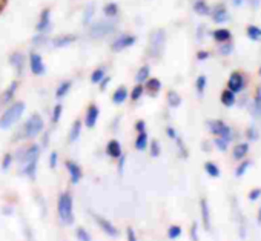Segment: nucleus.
<instances>
[{
	"instance_id": "obj_50",
	"label": "nucleus",
	"mask_w": 261,
	"mask_h": 241,
	"mask_svg": "<svg viewBox=\"0 0 261 241\" xmlns=\"http://www.w3.org/2000/svg\"><path fill=\"white\" fill-rule=\"evenodd\" d=\"M11 163H13V155L11 154H7L5 158H4V162H2V169L4 171H8L10 166H11Z\"/></svg>"
},
{
	"instance_id": "obj_58",
	"label": "nucleus",
	"mask_w": 261,
	"mask_h": 241,
	"mask_svg": "<svg viewBox=\"0 0 261 241\" xmlns=\"http://www.w3.org/2000/svg\"><path fill=\"white\" fill-rule=\"evenodd\" d=\"M166 132H168V137H169V139H172V140H175V139H177V131H175L174 128H171V126H169V128L166 129Z\"/></svg>"
},
{
	"instance_id": "obj_19",
	"label": "nucleus",
	"mask_w": 261,
	"mask_h": 241,
	"mask_svg": "<svg viewBox=\"0 0 261 241\" xmlns=\"http://www.w3.org/2000/svg\"><path fill=\"white\" fill-rule=\"evenodd\" d=\"M247 154H249V143H238L237 146H233V151H232L233 160L241 162L243 158H246Z\"/></svg>"
},
{
	"instance_id": "obj_57",
	"label": "nucleus",
	"mask_w": 261,
	"mask_h": 241,
	"mask_svg": "<svg viewBox=\"0 0 261 241\" xmlns=\"http://www.w3.org/2000/svg\"><path fill=\"white\" fill-rule=\"evenodd\" d=\"M127 239H130V241H136V239H137L136 232H134L133 227H127Z\"/></svg>"
},
{
	"instance_id": "obj_35",
	"label": "nucleus",
	"mask_w": 261,
	"mask_h": 241,
	"mask_svg": "<svg viewBox=\"0 0 261 241\" xmlns=\"http://www.w3.org/2000/svg\"><path fill=\"white\" fill-rule=\"evenodd\" d=\"M71 82H63V83H60V86L57 88V91H56V97L60 100V98H63V97H66V94L69 92V89H71Z\"/></svg>"
},
{
	"instance_id": "obj_59",
	"label": "nucleus",
	"mask_w": 261,
	"mask_h": 241,
	"mask_svg": "<svg viewBox=\"0 0 261 241\" xmlns=\"http://www.w3.org/2000/svg\"><path fill=\"white\" fill-rule=\"evenodd\" d=\"M243 2H244V0H232V5H233V7H241Z\"/></svg>"
},
{
	"instance_id": "obj_36",
	"label": "nucleus",
	"mask_w": 261,
	"mask_h": 241,
	"mask_svg": "<svg viewBox=\"0 0 261 241\" xmlns=\"http://www.w3.org/2000/svg\"><path fill=\"white\" fill-rule=\"evenodd\" d=\"M250 166H252V163H250L249 160H244V158H243V160H241V163L238 165V168L235 169V177H238V178H240V177H243V175L247 172V169H249Z\"/></svg>"
},
{
	"instance_id": "obj_30",
	"label": "nucleus",
	"mask_w": 261,
	"mask_h": 241,
	"mask_svg": "<svg viewBox=\"0 0 261 241\" xmlns=\"http://www.w3.org/2000/svg\"><path fill=\"white\" fill-rule=\"evenodd\" d=\"M136 148L139 151H145L148 148V134H146V131L139 132V136L136 139Z\"/></svg>"
},
{
	"instance_id": "obj_29",
	"label": "nucleus",
	"mask_w": 261,
	"mask_h": 241,
	"mask_svg": "<svg viewBox=\"0 0 261 241\" xmlns=\"http://www.w3.org/2000/svg\"><path fill=\"white\" fill-rule=\"evenodd\" d=\"M80 132H82V122H80V120H75V123L72 125L71 132H69V142L71 143L77 142L79 137H80Z\"/></svg>"
},
{
	"instance_id": "obj_56",
	"label": "nucleus",
	"mask_w": 261,
	"mask_h": 241,
	"mask_svg": "<svg viewBox=\"0 0 261 241\" xmlns=\"http://www.w3.org/2000/svg\"><path fill=\"white\" fill-rule=\"evenodd\" d=\"M136 129H137V132H142L146 129V123L143 122V120H139V122L136 123Z\"/></svg>"
},
{
	"instance_id": "obj_51",
	"label": "nucleus",
	"mask_w": 261,
	"mask_h": 241,
	"mask_svg": "<svg viewBox=\"0 0 261 241\" xmlns=\"http://www.w3.org/2000/svg\"><path fill=\"white\" fill-rule=\"evenodd\" d=\"M49 166H51V169L57 168V152L56 151L51 152V155H49Z\"/></svg>"
},
{
	"instance_id": "obj_21",
	"label": "nucleus",
	"mask_w": 261,
	"mask_h": 241,
	"mask_svg": "<svg viewBox=\"0 0 261 241\" xmlns=\"http://www.w3.org/2000/svg\"><path fill=\"white\" fill-rule=\"evenodd\" d=\"M212 39L218 43H224V42H229L232 39V33L226 28H220V30L212 31Z\"/></svg>"
},
{
	"instance_id": "obj_55",
	"label": "nucleus",
	"mask_w": 261,
	"mask_h": 241,
	"mask_svg": "<svg viewBox=\"0 0 261 241\" xmlns=\"http://www.w3.org/2000/svg\"><path fill=\"white\" fill-rule=\"evenodd\" d=\"M109 82H111V78L105 75V77L101 78V82H100V91H105V89L108 88V85H109Z\"/></svg>"
},
{
	"instance_id": "obj_39",
	"label": "nucleus",
	"mask_w": 261,
	"mask_h": 241,
	"mask_svg": "<svg viewBox=\"0 0 261 241\" xmlns=\"http://www.w3.org/2000/svg\"><path fill=\"white\" fill-rule=\"evenodd\" d=\"M218 52L221 54V56H230L232 52H233V43H230V40L229 42H224L221 46H220V49H218Z\"/></svg>"
},
{
	"instance_id": "obj_8",
	"label": "nucleus",
	"mask_w": 261,
	"mask_h": 241,
	"mask_svg": "<svg viewBox=\"0 0 261 241\" xmlns=\"http://www.w3.org/2000/svg\"><path fill=\"white\" fill-rule=\"evenodd\" d=\"M244 88H246V77H244L241 72L233 71V72L229 75V80H227V89H230L232 92L238 94V92H241Z\"/></svg>"
},
{
	"instance_id": "obj_24",
	"label": "nucleus",
	"mask_w": 261,
	"mask_h": 241,
	"mask_svg": "<svg viewBox=\"0 0 261 241\" xmlns=\"http://www.w3.org/2000/svg\"><path fill=\"white\" fill-rule=\"evenodd\" d=\"M10 62H11V65L14 66V69L17 71V74H22V71H23V65H25V57H23V54H20V52H14V54L10 57Z\"/></svg>"
},
{
	"instance_id": "obj_22",
	"label": "nucleus",
	"mask_w": 261,
	"mask_h": 241,
	"mask_svg": "<svg viewBox=\"0 0 261 241\" xmlns=\"http://www.w3.org/2000/svg\"><path fill=\"white\" fill-rule=\"evenodd\" d=\"M145 89L148 91L149 95L155 97V95H159V92L162 91V82H160L159 78H148V80H146Z\"/></svg>"
},
{
	"instance_id": "obj_31",
	"label": "nucleus",
	"mask_w": 261,
	"mask_h": 241,
	"mask_svg": "<svg viewBox=\"0 0 261 241\" xmlns=\"http://www.w3.org/2000/svg\"><path fill=\"white\" fill-rule=\"evenodd\" d=\"M204 171H206V174L209 177H214V178L220 177V168L215 163H212V162H206L204 163Z\"/></svg>"
},
{
	"instance_id": "obj_33",
	"label": "nucleus",
	"mask_w": 261,
	"mask_h": 241,
	"mask_svg": "<svg viewBox=\"0 0 261 241\" xmlns=\"http://www.w3.org/2000/svg\"><path fill=\"white\" fill-rule=\"evenodd\" d=\"M168 104L171 108H178L181 104V97L175 91H169L168 92Z\"/></svg>"
},
{
	"instance_id": "obj_43",
	"label": "nucleus",
	"mask_w": 261,
	"mask_h": 241,
	"mask_svg": "<svg viewBox=\"0 0 261 241\" xmlns=\"http://www.w3.org/2000/svg\"><path fill=\"white\" fill-rule=\"evenodd\" d=\"M214 145L217 146V149H218V151H221V152H226V151H227V146H229V142H227V140H224V139L215 137V140H214Z\"/></svg>"
},
{
	"instance_id": "obj_15",
	"label": "nucleus",
	"mask_w": 261,
	"mask_h": 241,
	"mask_svg": "<svg viewBox=\"0 0 261 241\" xmlns=\"http://www.w3.org/2000/svg\"><path fill=\"white\" fill-rule=\"evenodd\" d=\"M100 115V109L97 108V104H91L86 111V118H85V125L88 128H94L97 123V118Z\"/></svg>"
},
{
	"instance_id": "obj_53",
	"label": "nucleus",
	"mask_w": 261,
	"mask_h": 241,
	"mask_svg": "<svg viewBox=\"0 0 261 241\" xmlns=\"http://www.w3.org/2000/svg\"><path fill=\"white\" fill-rule=\"evenodd\" d=\"M197 229H198V224H197V223H192V227H191V238H192V239H198V232H197Z\"/></svg>"
},
{
	"instance_id": "obj_41",
	"label": "nucleus",
	"mask_w": 261,
	"mask_h": 241,
	"mask_svg": "<svg viewBox=\"0 0 261 241\" xmlns=\"http://www.w3.org/2000/svg\"><path fill=\"white\" fill-rule=\"evenodd\" d=\"M62 114H63V106L59 103V104H56V108L53 109V115H51L53 123H57V122H59L60 117H62Z\"/></svg>"
},
{
	"instance_id": "obj_12",
	"label": "nucleus",
	"mask_w": 261,
	"mask_h": 241,
	"mask_svg": "<svg viewBox=\"0 0 261 241\" xmlns=\"http://www.w3.org/2000/svg\"><path fill=\"white\" fill-rule=\"evenodd\" d=\"M211 16L215 23H224L229 20V13L224 5H217L214 10H211Z\"/></svg>"
},
{
	"instance_id": "obj_46",
	"label": "nucleus",
	"mask_w": 261,
	"mask_h": 241,
	"mask_svg": "<svg viewBox=\"0 0 261 241\" xmlns=\"http://www.w3.org/2000/svg\"><path fill=\"white\" fill-rule=\"evenodd\" d=\"M181 235V227L180 226H171L169 229H168V236L171 238V239H175V238H178Z\"/></svg>"
},
{
	"instance_id": "obj_44",
	"label": "nucleus",
	"mask_w": 261,
	"mask_h": 241,
	"mask_svg": "<svg viewBox=\"0 0 261 241\" xmlns=\"http://www.w3.org/2000/svg\"><path fill=\"white\" fill-rule=\"evenodd\" d=\"M149 149H151V155H152L154 158L160 157V154H162V146H160V143H159L157 140H152V142H151Z\"/></svg>"
},
{
	"instance_id": "obj_48",
	"label": "nucleus",
	"mask_w": 261,
	"mask_h": 241,
	"mask_svg": "<svg viewBox=\"0 0 261 241\" xmlns=\"http://www.w3.org/2000/svg\"><path fill=\"white\" fill-rule=\"evenodd\" d=\"M75 233H77V238H79V239H82V241H88V239H91V235H89L83 227H79Z\"/></svg>"
},
{
	"instance_id": "obj_25",
	"label": "nucleus",
	"mask_w": 261,
	"mask_h": 241,
	"mask_svg": "<svg viewBox=\"0 0 261 241\" xmlns=\"http://www.w3.org/2000/svg\"><path fill=\"white\" fill-rule=\"evenodd\" d=\"M127 97H129V95H127L126 86H118V88L114 91V94H112V101H114L115 104H121V103H124V100H126Z\"/></svg>"
},
{
	"instance_id": "obj_6",
	"label": "nucleus",
	"mask_w": 261,
	"mask_h": 241,
	"mask_svg": "<svg viewBox=\"0 0 261 241\" xmlns=\"http://www.w3.org/2000/svg\"><path fill=\"white\" fill-rule=\"evenodd\" d=\"M165 43H166V36L163 30H157L152 33V36L149 37V54L152 57H160L163 54L165 49Z\"/></svg>"
},
{
	"instance_id": "obj_32",
	"label": "nucleus",
	"mask_w": 261,
	"mask_h": 241,
	"mask_svg": "<svg viewBox=\"0 0 261 241\" xmlns=\"http://www.w3.org/2000/svg\"><path fill=\"white\" fill-rule=\"evenodd\" d=\"M206 85H207V78H206V75H198V77H197V80H195V89H197V94H198L200 97L204 94Z\"/></svg>"
},
{
	"instance_id": "obj_1",
	"label": "nucleus",
	"mask_w": 261,
	"mask_h": 241,
	"mask_svg": "<svg viewBox=\"0 0 261 241\" xmlns=\"http://www.w3.org/2000/svg\"><path fill=\"white\" fill-rule=\"evenodd\" d=\"M39 157H40V148L37 145H31L30 148L19 151L17 160L20 163L22 174H25L30 178H34L36 177V171H37Z\"/></svg>"
},
{
	"instance_id": "obj_10",
	"label": "nucleus",
	"mask_w": 261,
	"mask_h": 241,
	"mask_svg": "<svg viewBox=\"0 0 261 241\" xmlns=\"http://www.w3.org/2000/svg\"><path fill=\"white\" fill-rule=\"evenodd\" d=\"M30 68H31V72L34 75H43L46 68H45V63H43V59L40 54L37 52H33L30 56Z\"/></svg>"
},
{
	"instance_id": "obj_34",
	"label": "nucleus",
	"mask_w": 261,
	"mask_h": 241,
	"mask_svg": "<svg viewBox=\"0 0 261 241\" xmlns=\"http://www.w3.org/2000/svg\"><path fill=\"white\" fill-rule=\"evenodd\" d=\"M149 72H151V68H149L148 65L142 66V68L139 69L137 75H136V80H137L139 83H143V82H146V80L149 78Z\"/></svg>"
},
{
	"instance_id": "obj_17",
	"label": "nucleus",
	"mask_w": 261,
	"mask_h": 241,
	"mask_svg": "<svg viewBox=\"0 0 261 241\" xmlns=\"http://www.w3.org/2000/svg\"><path fill=\"white\" fill-rule=\"evenodd\" d=\"M49 26H51V11L46 8V10H43V11H42L40 17H39L37 31H39V33H45Z\"/></svg>"
},
{
	"instance_id": "obj_13",
	"label": "nucleus",
	"mask_w": 261,
	"mask_h": 241,
	"mask_svg": "<svg viewBox=\"0 0 261 241\" xmlns=\"http://www.w3.org/2000/svg\"><path fill=\"white\" fill-rule=\"evenodd\" d=\"M79 37L77 36H72V34H66V36H59L56 39L51 40V45L54 48H65V46H69L71 43L77 42Z\"/></svg>"
},
{
	"instance_id": "obj_7",
	"label": "nucleus",
	"mask_w": 261,
	"mask_h": 241,
	"mask_svg": "<svg viewBox=\"0 0 261 241\" xmlns=\"http://www.w3.org/2000/svg\"><path fill=\"white\" fill-rule=\"evenodd\" d=\"M114 31H115V23L108 22V20H100V22H95L89 26V34L94 39L106 37V36L112 34Z\"/></svg>"
},
{
	"instance_id": "obj_11",
	"label": "nucleus",
	"mask_w": 261,
	"mask_h": 241,
	"mask_svg": "<svg viewBox=\"0 0 261 241\" xmlns=\"http://www.w3.org/2000/svg\"><path fill=\"white\" fill-rule=\"evenodd\" d=\"M66 169L69 172V177H71V183L72 184H77L80 183L82 177H83V172H82V168L75 163V162H66Z\"/></svg>"
},
{
	"instance_id": "obj_45",
	"label": "nucleus",
	"mask_w": 261,
	"mask_h": 241,
	"mask_svg": "<svg viewBox=\"0 0 261 241\" xmlns=\"http://www.w3.org/2000/svg\"><path fill=\"white\" fill-rule=\"evenodd\" d=\"M103 77H105V69H103V68L95 69V71L91 74V82H92V83H100Z\"/></svg>"
},
{
	"instance_id": "obj_61",
	"label": "nucleus",
	"mask_w": 261,
	"mask_h": 241,
	"mask_svg": "<svg viewBox=\"0 0 261 241\" xmlns=\"http://www.w3.org/2000/svg\"><path fill=\"white\" fill-rule=\"evenodd\" d=\"M258 74H259V75H261V66H259V71H258Z\"/></svg>"
},
{
	"instance_id": "obj_23",
	"label": "nucleus",
	"mask_w": 261,
	"mask_h": 241,
	"mask_svg": "<svg viewBox=\"0 0 261 241\" xmlns=\"http://www.w3.org/2000/svg\"><path fill=\"white\" fill-rule=\"evenodd\" d=\"M106 154L111 158H118L121 155V145L118 140H111L106 146Z\"/></svg>"
},
{
	"instance_id": "obj_49",
	"label": "nucleus",
	"mask_w": 261,
	"mask_h": 241,
	"mask_svg": "<svg viewBox=\"0 0 261 241\" xmlns=\"http://www.w3.org/2000/svg\"><path fill=\"white\" fill-rule=\"evenodd\" d=\"M259 197H261V188H255V189H252V191L249 192V195H247V198H249L250 201H256Z\"/></svg>"
},
{
	"instance_id": "obj_37",
	"label": "nucleus",
	"mask_w": 261,
	"mask_h": 241,
	"mask_svg": "<svg viewBox=\"0 0 261 241\" xmlns=\"http://www.w3.org/2000/svg\"><path fill=\"white\" fill-rule=\"evenodd\" d=\"M103 13H105L106 17H115V16L118 14V5L111 2V4H108V5L103 8Z\"/></svg>"
},
{
	"instance_id": "obj_47",
	"label": "nucleus",
	"mask_w": 261,
	"mask_h": 241,
	"mask_svg": "<svg viewBox=\"0 0 261 241\" xmlns=\"http://www.w3.org/2000/svg\"><path fill=\"white\" fill-rule=\"evenodd\" d=\"M175 142H177V146H178V151H180V155L183 157V158H188V151H186V146H185V143H183V140L177 136V139H175Z\"/></svg>"
},
{
	"instance_id": "obj_26",
	"label": "nucleus",
	"mask_w": 261,
	"mask_h": 241,
	"mask_svg": "<svg viewBox=\"0 0 261 241\" xmlns=\"http://www.w3.org/2000/svg\"><path fill=\"white\" fill-rule=\"evenodd\" d=\"M246 36L252 42H261V28L256 25H249L246 28Z\"/></svg>"
},
{
	"instance_id": "obj_28",
	"label": "nucleus",
	"mask_w": 261,
	"mask_h": 241,
	"mask_svg": "<svg viewBox=\"0 0 261 241\" xmlns=\"http://www.w3.org/2000/svg\"><path fill=\"white\" fill-rule=\"evenodd\" d=\"M252 109H253V115L261 117V85H259V86L256 88V91H255Z\"/></svg>"
},
{
	"instance_id": "obj_2",
	"label": "nucleus",
	"mask_w": 261,
	"mask_h": 241,
	"mask_svg": "<svg viewBox=\"0 0 261 241\" xmlns=\"http://www.w3.org/2000/svg\"><path fill=\"white\" fill-rule=\"evenodd\" d=\"M23 112H25V103L23 101H16L14 104H11L4 112V115L0 117V129H10L13 125H16L22 118Z\"/></svg>"
},
{
	"instance_id": "obj_54",
	"label": "nucleus",
	"mask_w": 261,
	"mask_h": 241,
	"mask_svg": "<svg viewBox=\"0 0 261 241\" xmlns=\"http://www.w3.org/2000/svg\"><path fill=\"white\" fill-rule=\"evenodd\" d=\"M124 162H126V157L121 154L120 157H118V172H120V175L123 174V168H124Z\"/></svg>"
},
{
	"instance_id": "obj_4",
	"label": "nucleus",
	"mask_w": 261,
	"mask_h": 241,
	"mask_svg": "<svg viewBox=\"0 0 261 241\" xmlns=\"http://www.w3.org/2000/svg\"><path fill=\"white\" fill-rule=\"evenodd\" d=\"M43 128H45L43 118L39 114H34V115L30 117V120L25 123V126H23V129L20 132L22 134L20 137L22 139H34L43 131Z\"/></svg>"
},
{
	"instance_id": "obj_14",
	"label": "nucleus",
	"mask_w": 261,
	"mask_h": 241,
	"mask_svg": "<svg viewBox=\"0 0 261 241\" xmlns=\"http://www.w3.org/2000/svg\"><path fill=\"white\" fill-rule=\"evenodd\" d=\"M200 210H201V221L206 230H211V210H209V204L206 198L200 200Z\"/></svg>"
},
{
	"instance_id": "obj_18",
	"label": "nucleus",
	"mask_w": 261,
	"mask_h": 241,
	"mask_svg": "<svg viewBox=\"0 0 261 241\" xmlns=\"http://www.w3.org/2000/svg\"><path fill=\"white\" fill-rule=\"evenodd\" d=\"M17 88H19V83H17V82H13V83L5 89V92L2 94V97H0V104H7V103H10V101L14 98Z\"/></svg>"
},
{
	"instance_id": "obj_16",
	"label": "nucleus",
	"mask_w": 261,
	"mask_h": 241,
	"mask_svg": "<svg viewBox=\"0 0 261 241\" xmlns=\"http://www.w3.org/2000/svg\"><path fill=\"white\" fill-rule=\"evenodd\" d=\"M95 223L100 226V229L106 233V235H111V236H115L118 232H117V229L112 226V223L109 221V220H106V218H103V217H95Z\"/></svg>"
},
{
	"instance_id": "obj_52",
	"label": "nucleus",
	"mask_w": 261,
	"mask_h": 241,
	"mask_svg": "<svg viewBox=\"0 0 261 241\" xmlns=\"http://www.w3.org/2000/svg\"><path fill=\"white\" fill-rule=\"evenodd\" d=\"M209 52L207 51H198L197 52V60H200V62H204V60H207L209 59Z\"/></svg>"
},
{
	"instance_id": "obj_38",
	"label": "nucleus",
	"mask_w": 261,
	"mask_h": 241,
	"mask_svg": "<svg viewBox=\"0 0 261 241\" xmlns=\"http://www.w3.org/2000/svg\"><path fill=\"white\" fill-rule=\"evenodd\" d=\"M94 10H95V5H94V4H91V5L86 7L85 14H83V23H85V25H89V23H91V19H92V16H94Z\"/></svg>"
},
{
	"instance_id": "obj_27",
	"label": "nucleus",
	"mask_w": 261,
	"mask_h": 241,
	"mask_svg": "<svg viewBox=\"0 0 261 241\" xmlns=\"http://www.w3.org/2000/svg\"><path fill=\"white\" fill-rule=\"evenodd\" d=\"M194 11L198 16H211V7L204 2V0H197L194 4Z\"/></svg>"
},
{
	"instance_id": "obj_40",
	"label": "nucleus",
	"mask_w": 261,
	"mask_h": 241,
	"mask_svg": "<svg viewBox=\"0 0 261 241\" xmlns=\"http://www.w3.org/2000/svg\"><path fill=\"white\" fill-rule=\"evenodd\" d=\"M143 92H145V86H143V85H137V86L133 89V92H130V100H134V101L140 100L142 95H143Z\"/></svg>"
},
{
	"instance_id": "obj_20",
	"label": "nucleus",
	"mask_w": 261,
	"mask_h": 241,
	"mask_svg": "<svg viewBox=\"0 0 261 241\" xmlns=\"http://www.w3.org/2000/svg\"><path fill=\"white\" fill-rule=\"evenodd\" d=\"M220 101H221V104H223V106H226V108H232V106L237 103V94H235V92H232L230 89H224V91L221 92Z\"/></svg>"
},
{
	"instance_id": "obj_9",
	"label": "nucleus",
	"mask_w": 261,
	"mask_h": 241,
	"mask_svg": "<svg viewBox=\"0 0 261 241\" xmlns=\"http://www.w3.org/2000/svg\"><path fill=\"white\" fill-rule=\"evenodd\" d=\"M136 42H137V37H136V36H130V34H127V36H120V37L112 43L111 48H112L114 52H120V51H123V49L130 48Z\"/></svg>"
},
{
	"instance_id": "obj_3",
	"label": "nucleus",
	"mask_w": 261,
	"mask_h": 241,
	"mask_svg": "<svg viewBox=\"0 0 261 241\" xmlns=\"http://www.w3.org/2000/svg\"><path fill=\"white\" fill-rule=\"evenodd\" d=\"M57 212L59 217L62 220V223L65 224H72L74 223V213H72V197L71 194L65 192L59 197V203H57Z\"/></svg>"
},
{
	"instance_id": "obj_5",
	"label": "nucleus",
	"mask_w": 261,
	"mask_h": 241,
	"mask_svg": "<svg viewBox=\"0 0 261 241\" xmlns=\"http://www.w3.org/2000/svg\"><path fill=\"white\" fill-rule=\"evenodd\" d=\"M207 128L211 131V134L214 137H220V139H224L227 142H232L233 139V134H232V128L227 126L223 120H209L207 122Z\"/></svg>"
},
{
	"instance_id": "obj_42",
	"label": "nucleus",
	"mask_w": 261,
	"mask_h": 241,
	"mask_svg": "<svg viewBox=\"0 0 261 241\" xmlns=\"http://www.w3.org/2000/svg\"><path fill=\"white\" fill-rule=\"evenodd\" d=\"M246 137H247V140H249V142H255V140H258V139H259L258 129H256L255 126H249V128H247V131H246Z\"/></svg>"
},
{
	"instance_id": "obj_60",
	"label": "nucleus",
	"mask_w": 261,
	"mask_h": 241,
	"mask_svg": "<svg viewBox=\"0 0 261 241\" xmlns=\"http://www.w3.org/2000/svg\"><path fill=\"white\" fill-rule=\"evenodd\" d=\"M256 220H258V224H261V206L258 209V215H256Z\"/></svg>"
}]
</instances>
